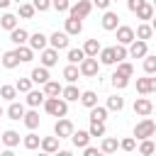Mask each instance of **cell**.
I'll return each instance as SVG.
<instances>
[{
	"mask_svg": "<svg viewBox=\"0 0 156 156\" xmlns=\"http://www.w3.org/2000/svg\"><path fill=\"white\" fill-rule=\"evenodd\" d=\"M107 107H100V105H95V107H90V119H98V122H105L107 119Z\"/></svg>",
	"mask_w": 156,
	"mask_h": 156,
	"instance_id": "74e56055",
	"label": "cell"
},
{
	"mask_svg": "<svg viewBox=\"0 0 156 156\" xmlns=\"http://www.w3.org/2000/svg\"><path fill=\"white\" fill-rule=\"evenodd\" d=\"M156 134V122L151 119V117H144L141 122H136L134 124V139H151Z\"/></svg>",
	"mask_w": 156,
	"mask_h": 156,
	"instance_id": "7a4b0ae2",
	"label": "cell"
},
{
	"mask_svg": "<svg viewBox=\"0 0 156 156\" xmlns=\"http://www.w3.org/2000/svg\"><path fill=\"white\" fill-rule=\"evenodd\" d=\"M71 141H73V146L76 149H83V146H88L90 144V132H85V129H73V134H71Z\"/></svg>",
	"mask_w": 156,
	"mask_h": 156,
	"instance_id": "4fadbf2b",
	"label": "cell"
},
{
	"mask_svg": "<svg viewBox=\"0 0 156 156\" xmlns=\"http://www.w3.org/2000/svg\"><path fill=\"white\" fill-rule=\"evenodd\" d=\"M112 2H115V0H112Z\"/></svg>",
	"mask_w": 156,
	"mask_h": 156,
	"instance_id": "be15d7a7",
	"label": "cell"
},
{
	"mask_svg": "<svg viewBox=\"0 0 156 156\" xmlns=\"http://www.w3.org/2000/svg\"><path fill=\"white\" fill-rule=\"evenodd\" d=\"M154 149H156V141H154Z\"/></svg>",
	"mask_w": 156,
	"mask_h": 156,
	"instance_id": "6125c7cd",
	"label": "cell"
},
{
	"mask_svg": "<svg viewBox=\"0 0 156 156\" xmlns=\"http://www.w3.org/2000/svg\"><path fill=\"white\" fill-rule=\"evenodd\" d=\"M134 37H136V39H144V41H146V39H151V37H154V27L144 22V24H139V27H136Z\"/></svg>",
	"mask_w": 156,
	"mask_h": 156,
	"instance_id": "4dcf8cb0",
	"label": "cell"
},
{
	"mask_svg": "<svg viewBox=\"0 0 156 156\" xmlns=\"http://www.w3.org/2000/svg\"><path fill=\"white\" fill-rule=\"evenodd\" d=\"M58 63V51L51 46H46V49H41V66H46V68H51V66H56Z\"/></svg>",
	"mask_w": 156,
	"mask_h": 156,
	"instance_id": "7c38bea8",
	"label": "cell"
},
{
	"mask_svg": "<svg viewBox=\"0 0 156 156\" xmlns=\"http://www.w3.org/2000/svg\"><path fill=\"white\" fill-rule=\"evenodd\" d=\"M49 44H51L56 51L68 49V34H66V32H54V34L49 37Z\"/></svg>",
	"mask_w": 156,
	"mask_h": 156,
	"instance_id": "8fae6325",
	"label": "cell"
},
{
	"mask_svg": "<svg viewBox=\"0 0 156 156\" xmlns=\"http://www.w3.org/2000/svg\"><path fill=\"white\" fill-rule=\"evenodd\" d=\"M58 141H61V139L54 134V136H44L39 146H41V151H44V154H56V151H58Z\"/></svg>",
	"mask_w": 156,
	"mask_h": 156,
	"instance_id": "2e32d148",
	"label": "cell"
},
{
	"mask_svg": "<svg viewBox=\"0 0 156 156\" xmlns=\"http://www.w3.org/2000/svg\"><path fill=\"white\" fill-rule=\"evenodd\" d=\"M154 15H156V10H154V5H151V2H144L141 7H136V17H139V20H144V22H146V20H151Z\"/></svg>",
	"mask_w": 156,
	"mask_h": 156,
	"instance_id": "83f0119b",
	"label": "cell"
},
{
	"mask_svg": "<svg viewBox=\"0 0 156 156\" xmlns=\"http://www.w3.org/2000/svg\"><path fill=\"white\" fill-rule=\"evenodd\" d=\"M22 144H24V149H29V151H34V149H39V144H41V139H39V134H34V129H29V134L22 139Z\"/></svg>",
	"mask_w": 156,
	"mask_h": 156,
	"instance_id": "4316f807",
	"label": "cell"
},
{
	"mask_svg": "<svg viewBox=\"0 0 156 156\" xmlns=\"http://www.w3.org/2000/svg\"><path fill=\"white\" fill-rule=\"evenodd\" d=\"M78 76H80V71H78V63H68V66L63 68V78H66L68 83H76V80H78Z\"/></svg>",
	"mask_w": 156,
	"mask_h": 156,
	"instance_id": "d6a6232c",
	"label": "cell"
},
{
	"mask_svg": "<svg viewBox=\"0 0 156 156\" xmlns=\"http://www.w3.org/2000/svg\"><path fill=\"white\" fill-rule=\"evenodd\" d=\"M100 49H102V46H100V41H98V39H88V41L83 44L85 56H98V54H100Z\"/></svg>",
	"mask_w": 156,
	"mask_h": 156,
	"instance_id": "1f68e13d",
	"label": "cell"
},
{
	"mask_svg": "<svg viewBox=\"0 0 156 156\" xmlns=\"http://www.w3.org/2000/svg\"><path fill=\"white\" fill-rule=\"evenodd\" d=\"M0 61H2V66H5V68H17V66H20V58H17L15 49H12V51H5Z\"/></svg>",
	"mask_w": 156,
	"mask_h": 156,
	"instance_id": "f1b7e54d",
	"label": "cell"
},
{
	"mask_svg": "<svg viewBox=\"0 0 156 156\" xmlns=\"http://www.w3.org/2000/svg\"><path fill=\"white\" fill-rule=\"evenodd\" d=\"M32 5H34V10H39V12H46V10L51 7V0H32Z\"/></svg>",
	"mask_w": 156,
	"mask_h": 156,
	"instance_id": "f907efd6",
	"label": "cell"
},
{
	"mask_svg": "<svg viewBox=\"0 0 156 156\" xmlns=\"http://www.w3.org/2000/svg\"><path fill=\"white\" fill-rule=\"evenodd\" d=\"M151 27H154V32H156V15L151 17Z\"/></svg>",
	"mask_w": 156,
	"mask_h": 156,
	"instance_id": "6f0895ef",
	"label": "cell"
},
{
	"mask_svg": "<svg viewBox=\"0 0 156 156\" xmlns=\"http://www.w3.org/2000/svg\"><path fill=\"white\" fill-rule=\"evenodd\" d=\"M115 56H117V63H119V61H124V58L129 56L127 46H124V44H117V46H115Z\"/></svg>",
	"mask_w": 156,
	"mask_h": 156,
	"instance_id": "c3c4849f",
	"label": "cell"
},
{
	"mask_svg": "<svg viewBox=\"0 0 156 156\" xmlns=\"http://www.w3.org/2000/svg\"><path fill=\"white\" fill-rule=\"evenodd\" d=\"M90 136H105V122H98V119H90Z\"/></svg>",
	"mask_w": 156,
	"mask_h": 156,
	"instance_id": "ab89813d",
	"label": "cell"
},
{
	"mask_svg": "<svg viewBox=\"0 0 156 156\" xmlns=\"http://www.w3.org/2000/svg\"><path fill=\"white\" fill-rule=\"evenodd\" d=\"M22 122H24L27 129H37V127H39V112H37V107H32L29 112H24Z\"/></svg>",
	"mask_w": 156,
	"mask_h": 156,
	"instance_id": "603a6c76",
	"label": "cell"
},
{
	"mask_svg": "<svg viewBox=\"0 0 156 156\" xmlns=\"http://www.w3.org/2000/svg\"><path fill=\"white\" fill-rule=\"evenodd\" d=\"M154 112H156V105H154Z\"/></svg>",
	"mask_w": 156,
	"mask_h": 156,
	"instance_id": "94428289",
	"label": "cell"
},
{
	"mask_svg": "<svg viewBox=\"0 0 156 156\" xmlns=\"http://www.w3.org/2000/svg\"><path fill=\"white\" fill-rule=\"evenodd\" d=\"M29 78H32V83L44 85V83L49 80V68H46V66H39V68H34V71H32V76H29Z\"/></svg>",
	"mask_w": 156,
	"mask_h": 156,
	"instance_id": "44dd1931",
	"label": "cell"
},
{
	"mask_svg": "<svg viewBox=\"0 0 156 156\" xmlns=\"http://www.w3.org/2000/svg\"><path fill=\"white\" fill-rule=\"evenodd\" d=\"M61 98H63L66 102H76V100L80 98V90H78V88H76L73 83H68V85H66V88L61 90Z\"/></svg>",
	"mask_w": 156,
	"mask_h": 156,
	"instance_id": "d4e9b609",
	"label": "cell"
},
{
	"mask_svg": "<svg viewBox=\"0 0 156 156\" xmlns=\"http://www.w3.org/2000/svg\"><path fill=\"white\" fill-rule=\"evenodd\" d=\"M0 98L12 102V100L17 98V88H15V85H2V88H0Z\"/></svg>",
	"mask_w": 156,
	"mask_h": 156,
	"instance_id": "b9f144b4",
	"label": "cell"
},
{
	"mask_svg": "<svg viewBox=\"0 0 156 156\" xmlns=\"http://www.w3.org/2000/svg\"><path fill=\"white\" fill-rule=\"evenodd\" d=\"M127 51H129V56H132V58H144V56L149 54V46H146V41H144V39H134V41L129 44V49H127Z\"/></svg>",
	"mask_w": 156,
	"mask_h": 156,
	"instance_id": "ba28073f",
	"label": "cell"
},
{
	"mask_svg": "<svg viewBox=\"0 0 156 156\" xmlns=\"http://www.w3.org/2000/svg\"><path fill=\"white\" fill-rule=\"evenodd\" d=\"M151 5H154V10H156V0H151Z\"/></svg>",
	"mask_w": 156,
	"mask_h": 156,
	"instance_id": "91938a15",
	"label": "cell"
},
{
	"mask_svg": "<svg viewBox=\"0 0 156 156\" xmlns=\"http://www.w3.org/2000/svg\"><path fill=\"white\" fill-rule=\"evenodd\" d=\"M34 12H37V10H34V5H32V2H22V5L17 7V15H20L22 20H32V17H34Z\"/></svg>",
	"mask_w": 156,
	"mask_h": 156,
	"instance_id": "836d02e7",
	"label": "cell"
},
{
	"mask_svg": "<svg viewBox=\"0 0 156 156\" xmlns=\"http://www.w3.org/2000/svg\"><path fill=\"white\" fill-rule=\"evenodd\" d=\"M117 73H122V76L132 78V76H134V66H132L129 61H119V63H117Z\"/></svg>",
	"mask_w": 156,
	"mask_h": 156,
	"instance_id": "ee69618b",
	"label": "cell"
},
{
	"mask_svg": "<svg viewBox=\"0 0 156 156\" xmlns=\"http://www.w3.org/2000/svg\"><path fill=\"white\" fill-rule=\"evenodd\" d=\"M0 27H2V29H7V32H10V29H15V27H17V17H15V15H10V12H5V15L0 17Z\"/></svg>",
	"mask_w": 156,
	"mask_h": 156,
	"instance_id": "d590c367",
	"label": "cell"
},
{
	"mask_svg": "<svg viewBox=\"0 0 156 156\" xmlns=\"http://www.w3.org/2000/svg\"><path fill=\"white\" fill-rule=\"evenodd\" d=\"M54 134H56L58 139H68V136L73 134V122L66 119V117H58V122L54 124Z\"/></svg>",
	"mask_w": 156,
	"mask_h": 156,
	"instance_id": "5b68a950",
	"label": "cell"
},
{
	"mask_svg": "<svg viewBox=\"0 0 156 156\" xmlns=\"http://www.w3.org/2000/svg\"><path fill=\"white\" fill-rule=\"evenodd\" d=\"M0 141L7 146V149H15L17 144H20V134L15 132V129H7V132H2V136H0Z\"/></svg>",
	"mask_w": 156,
	"mask_h": 156,
	"instance_id": "cb8c5ba5",
	"label": "cell"
},
{
	"mask_svg": "<svg viewBox=\"0 0 156 156\" xmlns=\"http://www.w3.org/2000/svg\"><path fill=\"white\" fill-rule=\"evenodd\" d=\"M112 85H115V88H117V90H124V88H127V85H129V78H127V76H122V73H117V71H115V73H112Z\"/></svg>",
	"mask_w": 156,
	"mask_h": 156,
	"instance_id": "f35d334b",
	"label": "cell"
},
{
	"mask_svg": "<svg viewBox=\"0 0 156 156\" xmlns=\"http://www.w3.org/2000/svg\"><path fill=\"white\" fill-rule=\"evenodd\" d=\"M119 149H122V151H134V149H136V139H134V136L122 139V141H119Z\"/></svg>",
	"mask_w": 156,
	"mask_h": 156,
	"instance_id": "7dc6e473",
	"label": "cell"
},
{
	"mask_svg": "<svg viewBox=\"0 0 156 156\" xmlns=\"http://www.w3.org/2000/svg\"><path fill=\"white\" fill-rule=\"evenodd\" d=\"M156 149H154V141L151 139H141V144H139V154H144V156H149V154H154Z\"/></svg>",
	"mask_w": 156,
	"mask_h": 156,
	"instance_id": "bcb514c9",
	"label": "cell"
},
{
	"mask_svg": "<svg viewBox=\"0 0 156 156\" xmlns=\"http://www.w3.org/2000/svg\"><path fill=\"white\" fill-rule=\"evenodd\" d=\"M24 95H27V105H29V107H39V105H44V100H46L44 90H29V93H24Z\"/></svg>",
	"mask_w": 156,
	"mask_h": 156,
	"instance_id": "ffe728a7",
	"label": "cell"
},
{
	"mask_svg": "<svg viewBox=\"0 0 156 156\" xmlns=\"http://www.w3.org/2000/svg\"><path fill=\"white\" fill-rule=\"evenodd\" d=\"M136 93H139V95H149V93H151V76L136 78Z\"/></svg>",
	"mask_w": 156,
	"mask_h": 156,
	"instance_id": "e575fe53",
	"label": "cell"
},
{
	"mask_svg": "<svg viewBox=\"0 0 156 156\" xmlns=\"http://www.w3.org/2000/svg\"><path fill=\"white\" fill-rule=\"evenodd\" d=\"M100 24H102V29H107V32H115V29L119 27V15H117V12H112V10H105V15H102Z\"/></svg>",
	"mask_w": 156,
	"mask_h": 156,
	"instance_id": "8992f818",
	"label": "cell"
},
{
	"mask_svg": "<svg viewBox=\"0 0 156 156\" xmlns=\"http://www.w3.org/2000/svg\"><path fill=\"white\" fill-rule=\"evenodd\" d=\"M24 112H27V110H24V105H22V102H15V100H12L5 115H7L10 119H15V122H20V119L24 117Z\"/></svg>",
	"mask_w": 156,
	"mask_h": 156,
	"instance_id": "9a60e30c",
	"label": "cell"
},
{
	"mask_svg": "<svg viewBox=\"0 0 156 156\" xmlns=\"http://www.w3.org/2000/svg\"><path fill=\"white\" fill-rule=\"evenodd\" d=\"M15 54H17L20 63H29V61L34 58V49H32V46H27V44H20V46L15 49Z\"/></svg>",
	"mask_w": 156,
	"mask_h": 156,
	"instance_id": "ac0fdd59",
	"label": "cell"
},
{
	"mask_svg": "<svg viewBox=\"0 0 156 156\" xmlns=\"http://www.w3.org/2000/svg\"><path fill=\"white\" fill-rule=\"evenodd\" d=\"M78 100H80V105H83V107H88V110H90V107H95V105H98V93H95V90H85V93H80V98H78Z\"/></svg>",
	"mask_w": 156,
	"mask_h": 156,
	"instance_id": "484cf974",
	"label": "cell"
},
{
	"mask_svg": "<svg viewBox=\"0 0 156 156\" xmlns=\"http://www.w3.org/2000/svg\"><path fill=\"white\" fill-rule=\"evenodd\" d=\"M51 7H54V10H58V12H68L71 2H68V0H51Z\"/></svg>",
	"mask_w": 156,
	"mask_h": 156,
	"instance_id": "681fc988",
	"label": "cell"
},
{
	"mask_svg": "<svg viewBox=\"0 0 156 156\" xmlns=\"http://www.w3.org/2000/svg\"><path fill=\"white\" fill-rule=\"evenodd\" d=\"M10 41H12L15 46L27 44V41H29V32H27V29H22V27H15V29H10Z\"/></svg>",
	"mask_w": 156,
	"mask_h": 156,
	"instance_id": "5bb4252c",
	"label": "cell"
},
{
	"mask_svg": "<svg viewBox=\"0 0 156 156\" xmlns=\"http://www.w3.org/2000/svg\"><path fill=\"white\" fill-rule=\"evenodd\" d=\"M146 0H127V7L132 10V12H136V7H141Z\"/></svg>",
	"mask_w": 156,
	"mask_h": 156,
	"instance_id": "816d5d0a",
	"label": "cell"
},
{
	"mask_svg": "<svg viewBox=\"0 0 156 156\" xmlns=\"http://www.w3.org/2000/svg\"><path fill=\"white\" fill-rule=\"evenodd\" d=\"M61 90H63V85H61L58 80H51V78H49V80L44 83V95H46V98H56V95H61Z\"/></svg>",
	"mask_w": 156,
	"mask_h": 156,
	"instance_id": "7402d4cb",
	"label": "cell"
},
{
	"mask_svg": "<svg viewBox=\"0 0 156 156\" xmlns=\"http://www.w3.org/2000/svg\"><path fill=\"white\" fill-rule=\"evenodd\" d=\"M144 73L146 76H154L156 73V56H151V54L144 56Z\"/></svg>",
	"mask_w": 156,
	"mask_h": 156,
	"instance_id": "60d3db41",
	"label": "cell"
},
{
	"mask_svg": "<svg viewBox=\"0 0 156 156\" xmlns=\"http://www.w3.org/2000/svg\"><path fill=\"white\" fill-rule=\"evenodd\" d=\"M115 32H117V44H124V46H129V44L136 39V37H134V29H132V27H127V24H119Z\"/></svg>",
	"mask_w": 156,
	"mask_h": 156,
	"instance_id": "52a82bcc",
	"label": "cell"
},
{
	"mask_svg": "<svg viewBox=\"0 0 156 156\" xmlns=\"http://www.w3.org/2000/svg\"><path fill=\"white\" fill-rule=\"evenodd\" d=\"M10 2H12V0H0V7H7Z\"/></svg>",
	"mask_w": 156,
	"mask_h": 156,
	"instance_id": "9f6ffc18",
	"label": "cell"
},
{
	"mask_svg": "<svg viewBox=\"0 0 156 156\" xmlns=\"http://www.w3.org/2000/svg\"><path fill=\"white\" fill-rule=\"evenodd\" d=\"M83 154H85V156H98L100 151H98L95 146H83Z\"/></svg>",
	"mask_w": 156,
	"mask_h": 156,
	"instance_id": "db71d44e",
	"label": "cell"
},
{
	"mask_svg": "<svg viewBox=\"0 0 156 156\" xmlns=\"http://www.w3.org/2000/svg\"><path fill=\"white\" fill-rule=\"evenodd\" d=\"M90 10H93V2L90 0H78V2H73L68 7V15L71 17H78V20H85L90 15Z\"/></svg>",
	"mask_w": 156,
	"mask_h": 156,
	"instance_id": "277c9868",
	"label": "cell"
},
{
	"mask_svg": "<svg viewBox=\"0 0 156 156\" xmlns=\"http://www.w3.org/2000/svg\"><path fill=\"white\" fill-rule=\"evenodd\" d=\"M46 34H41V32H34V34H29V46L34 49V51H41V49H46Z\"/></svg>",
	"mask_w": 156,
	"mask_h": 156,
	"instance_id": "e0dca14e",
	"label": "cell"
},
{
	"mask_svg": "<svg viewBox=\"0 0 156 156\" xmlns=\"http://www.w3.org/2000/svg\"><path fill=\"white\" fill-rule=\"evenodd\" d=\"M2 115H5V110H2V107H0V117H2Z\"/></svg>",
	"mask_w": 156,
	"mask_h": 156,
	"instance_id": "680465c9",
	"label": "cell"
},
{
	"mask_svg": "<svg viewBox=\"0 0 156 156\" xmlns=\"http://www.w3.org/2000/svg\"><path fill=\"white\" fill-rule=\"evenodd\" d=\"M134 112H136L139 117H149V115L154 112V102H151L149 98H136V100H134Z\"/></svg>",
	"mask_w": 156,
	"mask_h": 156,
	"instance_id": "9c48e42d",
	"label": "cell"
},
{
	"mask_svg": "<svg viewBox=\"0 0 156 156\" xmlns=\"http://www.w3.org/2000/svg\"><path fill=\"white\" fill-rule=\"evenodd\" d=\"M151 93H156V78L151 76Z\"/></svg>",
	"mask_w": 156,
	"mask_h": 156,
	"instance_id": "11a10c76",
	"label": "cell"
},
{
	"mask_svg": "<svg viewBox=\"0 0 156 156\" xmlns=\"http://www.w3.org/2000/svg\"><path fill=\"white\" fill-rule=\"evenodd\" d=\"M63 32H66L68 37H76V34L83 32V22H80L78 17H71V15H68V20L63 22Z\"/></svg>",
	"mask_w": 156,
	"mask_h": 156,
	"instance_id": "30bf717a",
	"label": "cell"
},
{
	"mask_svg": "<svg viewBox=\"0 0 156 156\" xmlns=\"http://www.w3.org/2000/svg\"><path fill=\"white\" fill-rule=\"evenodd\" d=\"M117 146H119V141H117L115 136H105L102 144H100V151H102V154H115Z\"/></svg>",
	"mask_w": 156,
	"mask_h": 156,
	"instance_id": "f546056e",
	"label": "cell"
},
{
	"mask_svg": "<svg viewBox=\"0 0 156 156\" xmlns=\"http://www.w3.org/2000/svg\"><path fill=\"white\" fill-rule=\"evenodd\" d=\"M100 63H102V66H115V63H117L115 46H105V49H100Z\"/></svg>",
	"mask_w": 156,
	"mask_h": 156,
	"instance_id": "d6986e66",
	"label": "cell"
},
{
	"mask_svg": "<svg viewBox=\"0 0 156 156\" xmlns=\"http://www.w3.org/2000/svg\"><path fill=\"white\" fill-rule=\"evenodd\" d=\"M15 88H17V93H29L32 90V78H20L15 83Z\"/></svg>",
	"mask_w": 156,
	"mask_h": 156,
	"instance_id": "f6af8a7d",
	"label": "cell"
},
{
	"mask_svg": "<svg viewBox=\"0 0 156 156\" xmlns=\"http://www.w3.org/2000/svg\"><path fill=\"white\" fill-rule=\"evenodd\" d=\"M83 58H85L83 49H68V63H80Z\"/></svg>",
	"mask_w": 156,
	"mask_h": 156,
	"instance_id": "7bdbcfd3",
	"label": "cell"
},
{
	"mask_svg": "<svg viewBox=\"0 0 156 156\" xmlns=\"http://www.w3.org/2000/svg\"><path fill=\"white\" fill-rule=\"evenodd\" d=\"M78 71L83 78H95L100 73V63H98V56H85L80 63H78Z\"/></svg>",
	"mask_w": 156,
	"mask_h": 156,
	"instance_id": "3957f363",
	"label": "cell"
},
{
	"mask_svg": "<svg viewBox=\"0 0 156 156\" xmlns=\"http://www.w3.org/2000/svg\"><path fill=\"white\" fill-rule=\"evenodd\" d=\"M122 107H124V98H119V95H110V98H107V110L119 112Z\"/></svg>",
	"mask_w": 156,
	"mask_h": 156,
	"instance_id": "8d00e7d4",
	"label": "cell"
},
{
	"mask_svg": "<svg viewBox=\"0 0 156 156\" xmlns=\"http://www.w3.org/2000/svg\"><path fill=\"white\" fill-rule=\"evenodd\" d=\"M110 2H112V0H93V5H95L98 10H107V7H110Z\"/></svg>",
	"mask_w": 156,
	"mask_h": 156,
	"instance_id": "f5cc1de1",
	"label": "cell"
},
{
	"mask_svg": "<svg viewBox=\"0 0 156 156\" xmlns=\"http://www.w3.org/2000/svg\"><path fill=\"white\" fill-rule=\"evenodd\" d=\"M44 110L51 115V117H66L68 115V102L63 100V98H46L44 100Z\"/></svg>",
	"mask_w": 156,
	"mask_h": 156,
	"instance_id": "6da1fadb",
	"label": "cell"
}]
</instances>
